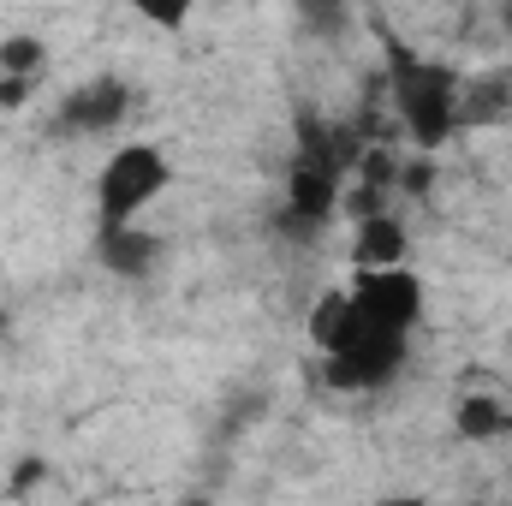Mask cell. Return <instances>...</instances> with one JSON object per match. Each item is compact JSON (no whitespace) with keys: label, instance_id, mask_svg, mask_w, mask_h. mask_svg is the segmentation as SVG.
I'll use <instances>...</instances> for the list:
<instances>
[{"label":"cell","instance_id":"cell-7","mask_svg":"<svg viewBox=\"0 0 512 506\" xmlns=\"http://www.w3.org/2000/svg\"><path fill=\"white\" fill-rule=\"evenodd\" d=\"M370 334H382V328H370L364 316H358V304H352V292L340 286V292H328V298H316V310H310V340H316V352H322V364L328 358H346L352 346H364Z\"/></svg>","mask_w":512,"mask_h":506},{"label":"cell","instance_id":"cell-11","mask_svg":"<svg viewBox=\"0 0 512 506\" xmlns=\"http://www.w3.org/2000/svg\"><path fill=\"white\" fill-rule=\"evenodd\" d=\"M42 60H48V48L36 36H6L0 42V78H30Z\"/></svg>","mask_w":512,"mask_h":506},{"label":"cell","instance_id":"cell-14","mask_svg":"<svg viewBox=\"0 0 512 506\" xmlns=\"http://www.w3.org/2000/svg\"><path fill=\"white\" fill-rule=\"evenodd\" d=\"M36 483H42V459H30V465L12 471V489H36Z\"/></svg>","mask_w":512,"mask_h":506},{"label":"cell","instance_id":"cell-12","mask_svg":"<svg viewBox=\"0 0 512 506\" xmlns=\"http://www.w3.org/2000/svg\"><path fill=\"white\" fill-rule=\"evenodd\" d=\"M30 102V78H0V108H24Z\"/></svg>","mask_w":512,"mask_h":506},{"label":"cell","instance_id":"cell-13","mask_svg":"<svg viewBox=\"0 0 512 506\" xmlns=\"http://www.w3.org/2000/svg\"><path fill=\"white\" fill-rule=\"evenodd\" d=\"M143 18H149V24H167V30H173V24H185V6H143Z\"/></svg>","mask_w":512,"mask_h":506},{"label":"cell","instance_id":"cell-10","mask_svg":"<svg viewBox=\"0 0 512 506\" xmlns=\"http://www.w3.org/2000/svg\"><path fill=\"white\" fill-rule=\"evenodd\" d=\"M453 423H459L465 441H495V435H507L512 429V411L495 399V393H465L459 411H453Z\"/></svg>","mask_w":512,"mask_h":506},{"label":"cell","instance_id":"cell-15","mask_svg":"<svg viewBox=\"0 0 512 506\" xmlns=\"http://www.w3.org/2000/svg\"><path fill=\"white\" fill-rule=\"evenodd\" d=\"M405 185H411V197H423V191H429V161H417V167L405 173Z\"/></svg>","mask_w":512,"mask_h":506},{"label":"cell","instance_id":"cell-8","mask_svg":"<svg viewBox=\"0 0 512 506\" xmlns=\"http://www.w3.org/2000/svg\"><path fill=\"white\" fill-rule=\"evenodd\" d=\"M155 256H161V239L143 233V227H102V233H96V262H102L108 274L143 280V274L155 268Z\"/></svg>","mask_w":512,"mask_h":506},{"label":"cell","instance_id":"cell-4","mask_svg":"<svg viewBox=\"0 0 512 506\" xmlns=\"http://www.w3.org/2000/svg\"><path fill=\"white\" fill-rule=\"evenodd\" d=\"M346 292H352L358 316L370 328H382V334H411L417 316H423V280L405 262L399 268H358Z\"/></svg>","mask_w":512,"mask_h":506},{"label":"cell","instance_id":"cell-2","mask_svg":"<svg viewBox=\"0 0 512 506\" xmlns=\"http://www.w3.org/2000/svg\"><path fill=\"white\" fill-rule=\"evenodd\" d=\"M173 185V161L155 149V143H120L102 173H96V209H102V227H137V215Z\"/></svg>","mask_w":512,"mask_h":506},{"label":"cell","instance_id":"cell-5","mask_svg":"<svg viewBox=\"0 0 512 506\" xmlns=\"http://www.w3.org/2000/svg\"><path fill=\"white\" fill-rule=\"evenodd\" d=\"M126 108H131V90L120 78H90V84H78V90L60 102L54 126L78 131V137H108V131L126 120Z\"/></svg>","mask_w":512,"mask_h":506},{"label":"cell","instance_id":"cell-1","mask_svg":"<svg viewBox=\"0 0 512 506\" xmlns=\"http://www.w3.org/2000/svg\"><path fill=\"white\" fill-rule=\"evenodd\" d=\"M387 72H393V108H399V126L411 131L417 149H441V143L459 131L465 78H459L453 66L423 60V54H405V48L387 54Z\"/></svg>","mask_w":512,"mask_h":506},{"label":"cell","instance_id":"cell-16","mask_svg":"<svg viewBox=\"0 0 512 506\" xmlns=\"http://www.w3.org/2000/svg\"><path fill=\"white\" fill-rule=\"evenodd\" d=\"M376 506H429L423 495H387V501H376Z\"/></svg>","mask_w":512,"mask_h":506},{"label":"cell","instance_id":"cell-3","mask_svg":"<svg viewBox=\"0 0 512 506\" xmlns=\"http://www.w3.org/2000/svg\"><path fill=\"white\" fill-rule=\"evenodd\" d=\"M340 167H346V149H322V126H310L298 167L286 173V227L292 233H310L340 209Z\"/></svg>","mask_w":512,"mask_h":506},{"label":"cell","instance_id":"cell-9","mask_svg":"<svg viewBox=\"0 0 512 506\" xmlns=\"http://www.w3.org/2000/svg\"><path fill=\"white\" fill-rule=\"evenodd\" d=\"M352 262H358V268H399V262H405V227H399L393 215H370V221H358Z\"/></svg>","mask_w":512,"mask_h":506},{"label":"cell","instance_id":"cell-17","mask_svg":"<svg viewBox=\"0 0 512 506\" xmlns=\"http://www.w3.org/2000/svg\"><path fill=\"white\" fill-rule=\"evenodd\" d=\"M0 334H6V316H0Z\"/></svg>","mask_w":512,"mask_h":506},{"label":"cell","instance_id":"cell-6","mask_svg":"<svg viewBox=\"0 0 512 506\" xmlns=\"http://www.w3.org/2000/svg\"><path fill=\"white\" fill-rule=\"evenodd\" d=\"M399 364H405V334H370L364 346H352L346 358H328V381L334 387H358V393H370V387H387V381L399 376Z\"/></svg>","mask_w":512,"mask_h":506},{"label":"cell","instance_id":"cell-18","mask_svg":"<svg viewBox=\"0 0 512 506\" xmlns=\"http://www.w3.org/2000/svg\"><path fill=\"white\" fill-rule=\"evenodd\" d=\"M507 24H512V12H507Z\"/></svg>","mask_w":512,"mask_h":506}]
</instances>
